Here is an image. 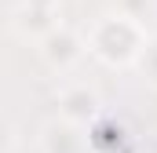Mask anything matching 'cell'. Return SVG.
Here are the masks:
<instances>
[{
  "mask_svg": "<svg viewBox=\"0 0 157 153\" xmlns=\"http://www.w3.org/2000/svg\"><path fill=\"white\" fill-rule=\"evenodd\" d=\"M11 142H15V135H11V128L0 120V153H7V150H11Z\"/></svg>",
  "mask_w": 157,
  "mask_h": 153,
  "instance_id": "obj_5",
  "label": "cell"
},
{
  "mask_svg": "<svg viewBox=\"0 0 157 153\" xmlns=\"http://www.w3.org/2000/svg\"><path fill=\"white\" fill-rule=\"evenodd\" d=\"M95 91H88V88H70V91H62V113L66 120H88V117L95 113Z\"/></svg>",
  "mask_w": 157,
  "mask_h": 153,
  "instance_id": "obj_3",
  "label": "cell"
},
{
  "mask_svg": "<svg viewBox=\"0 0 157 153\" xmlns=\"http://www.w3.org/2000/svg\"><path fill=\"white\" fill-rule=\"evenodd\" d=\"M44 55L55 62V66H70V62H77L80 58V40L70 33V29H51L48 33V47H44Z\"/></svg>",
  "mask_w": 157,
  "mask_h": 153,
  "instance_id": "obj_2",
  "label": "cell"
},
{
  "mask_svg": "<svg viewBox=\"0 0 157 153\" xmlns=\"http://www.w3.org/2000/svg\"><path fill=\"white\" fill-rule=\"evenodd\" d=\"M95 51L106 62H128L135 51H143V37H139L135 22H128V18H106L95 29Z\"/></svg>",
  "mask_w": 157,
  "mask_h": 153,
  "instance_id": "obj_1",
  "label": "cell"
},
{
  "mask_svg": "<svg viewBox=\"0 0 157 153\" xmlns=\"http://www.w3.org/2000/svg\"><path fill=\"white\" fill-rule=\"evenodd\" d=\"M143 69H146V76L157 80V40L143 44Z\"/></svg>",
  "mask_w": 157,
  "mask_h": 153,
  "instance_id": "obj_4",
  "label": "cell"
}]
</instances>
